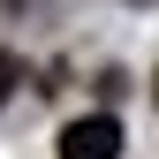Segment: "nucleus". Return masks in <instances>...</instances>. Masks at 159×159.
<instances>
[{
	"instance_id": "obj_1",
	"label": "nucleus",
	"mask_w": 159,
	"mask_h": 159,
	"mask_svg": "<svg viewBox=\"0 0 159 159\" xmlns=\"http://www.w3.org/2000/svg\"><path fill=\"white\" fill-rule=\"evenodd\" d=\"M61 159H121V121L114 114H84L61 129Z\"/></svg>"
},
{
	"instance_id": "obj_2",
	"label": "nucleus",
	"mask_w": 159,
	"mask_h": 159,
	"mask_svg": "<svg viewBox=\"0 0 159 159\" xmlns=\"http://www.w3.org/2000/svg\"><path fill=\"white\" fill-rule=\"evenodd\" d=\"M15 76H23V61H15V53H0V106H8V91H15Z\"/></svg>"
}]
</instances>
